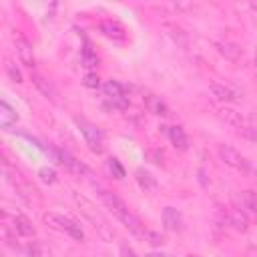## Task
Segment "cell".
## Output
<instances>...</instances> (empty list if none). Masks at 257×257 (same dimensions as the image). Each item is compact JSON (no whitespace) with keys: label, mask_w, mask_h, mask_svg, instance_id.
Returning <instances> with one entry per match:
<instances>
[{"label":"cell","mask_w":257,"mask_h":257,"mask_svg":"<svg viewBox=\"0 0 257 257\" xmlns=\"http://www.w3.org/2000/svg\"><path fill=\"white\" fill-rule=\"evenodd\" d=\"M44 221H46L48 225L56 227V229L66 231V233H68L72 239H76V241H82V239H84L82 229H80V227H78L74 221H70V219L62 217V215H56V213H46V215H44Z\"/></svg>","instance_id":"6da1fadb"},{"label":"cell","mask_w":257,"mask_h":257,"mask_svg":"<svg viewBox=\"0 0 257 257\" xmlns=\"http://www.w3.org/2000/svg\"><path fill=\"white\" fill-rule=\"evenodd\" d=\"M76 122H78V126H80V131H82V135H84L88 147H90L94 153H100V151H102V133L98 131L94 124L86 122L84 118H76Z\"/></svg>","instance_id":"7a4b0ae2"},{"label":"cell","mask_w":257,"mask_h":257,"mask_svg":"<svg viewBox=\"0 0 257 257\" xmlns=\"http://www.w3.org/2000/svg\"><path fill=\"white\" fill-rule=\"evenodd\" d=\"M14 48H16V54H18L20 62L32 68V66H34V50H32V42H30L28 38H24L22 34H18V36L14 38Z\"/></svg>","instance_id":"3957f363"},{"label":"cell","mask_w":257,"mask_h":257,"mask_svg":"<svg viewBox=\"0 0 257 257\" xmlns=\"http://www.w3.org/2000/svg\"><path fill=\"white\" fill-rule=\"evenodd\" d=\"M98 195H100V199L104 201V205L118 217V219H122L126 213H128V209H126V205H124V201L120 199V197H116L114 193H110V191H106V189H98Z\"/></svg>","instance_id":"277c9868"},{"label":"cell","mask_w":257,"mask_h":257,"mask_svg":"<svg viewBox=\"0 0 257 257\" xmlns=\"http://www.w3.org/2000/svg\"><path fill=\"white\" fill-rule=\"evenodd\" d=\"M219 157H221L229 167L243 169V171L249 167L247 161H245V157H243L239 151H235L233 147H229V145H221V147H219Z\"/></svg>","instance_id":"5b68a950"},{"label":"cell","mask_w":257,"mask_h":257,"mask_svg":"<svg viewBox=\"0 0 257 257\" xmlns=\"http://www.w3.org/2000/svg\"><path fill=\"white\" fill-rule=\"evenodd\" d=\"M211 92H213L215 98L225 100V102H231V100H239L241 98V92L235 86L225 84V82H213L211 84Z\"/></svg>","instance_id":"8992f818"},{"label":"cell","mask_w":257,"mask_h":257,"mask_svg":"<svg viewBox=\"0 0 257 257\" xmlns=\"http://www.w3.org/2000/svg\"><path fill=\"white\" fill-rule=\"evenodd\" d=\"M56 157H58V161L70 171V173H76V175H84V173H88V169H86V165L82 163V161H78L76 157H72L70 153H66V151H56Z\"/></svg>","instance_id":"52a82bcc"},{"label":"cell","mask_w":257,"mask_h":257,"mask_svg":"<svg viewBox=\"0 0 257 257\" xmlns=\"http://www.w3.org/2000/svg\"><path fill=\"white\" fill-rule=\"evenodd\" d=\"M145 106L149 108V112H153V114H157V116H167L171 110H169V106H167V102H163L159 96H155V94H147L145 96Z\"/></svg>","instance_id":"ba28073f"},{"label":"cell","mask_w":257,"mask_h":257,"mask_svg":"<svg viewBox=\"0 0 257 257\" xmlns=\"http://www.w3.org/2000/svg\"><path fill=\"white\" fill-rule=\"evenodd\" d=\"M100 30L104 32V36H108L112 40H124V28L116 20H102Z\"/></svg>","instance_id":"9c48e42d"},{"label":"cell","mask_w":257,"mask_h":257,"mask_svg":"<svg viewBox=\"0 0 257 257\" xmlns=\"http://www.w3.org/2000/svg\"><path fill=\"white\" fill-rule=\"evenodd\" d=\"M12 229H14V233H18V235H22V237L34 235V227H32L30 219L24 217V215H14V219H12Z\"/></svg>","instance_id":"30bf717a"},{"label":"cell","mask_w":257,"mask_h":257,"mask_svg":"<svg viewBox=\"0 0 257 257\" xmlns=\"http://www.w3.org/2000/svg\"><path fill=\"white\" fill-rule=\"evenodd\" d=\"M169 139L177 149H181V151L189 149V137L185 135V131L181 126H169Z\"/></svg>","instance_id":"8fae6325"},{"label":"cell","mask_w":257,"mask_h":257,"mask_svg":"<svg viewBox=\"0 0 257 257\" xmlns=\"http://www.w3.org/2000/svg\"><path fill=\"white\" fill-rule=\"evenodd\" d=\"M227 221H229V225H233L239 231H245L249 227V219L241 209H229L227 211Z\"/></svg>","instance_id":"7c38bea8"},{"label":"cell","mask_w":257,"mask_h":257,"mask_svg":"<svg viewBox=\"0 0 257 257\" xmlns=\"http://www.w3.org/2000/svg\"><path fill=\"white\" fill-rule=\"evenodd\" d=\"M163 225H165L167 229H171V231L181 229V215H179V211L173 209V207H167V209L163 211Z\"/></svg>","instance_id":"4fadbf2b"},{"label":"cell","mask_w":257,"mask_h":257,"mask_svg":"<svg viewBox=\"0 0 257 257\" xmlns=\"http://www.w3.org/2000/svg\"><path fill=\"white\" fill-rule=\"evenodd\" d=\"M16 118H18V114H16V110L8 102H0V122H2L4 128H8L10 124H14Z\"/></svg>","instance_id":"5bb4252c"},{"label":"cell","mask_w":257,"mask_h":257,"mask_svg":"<svg viewBox=\"0 0 257 257\" xmlns=\"http://www.w3.org/2000/svg\"><path fill=\"white\" fill-rule=\"evenodd\" d=\"M221 116H223L229 124H233V126H237V128H241V126L249 124V122H247V118H245V116H241V112H235V110H231V108H223V110H221Z\"/></svg>","instance_id":"9a60e30c"},{"label":"cell","mask_w":257,"mask_h":257,"mask_svg":"<svg viewBox=\"0 0 257 257\" xmlns=\"http://www.w3.org/2000/svg\"><path fill=\"white\" fill-rule=\"evenodd\" d=\"M217 48H219V52H221L225 58H229V60H237V58L241 56V48H239L237 44H233V42H219Z\"/></svg>","instance_id":"2e32d148"},{"label":"cell","mask_w":257,"mask_h":257,"mask_svg":"<svg viewBox=\"0 0 257 257\" xmlns=\"http://www.w3.org/2000/svg\"><path fill=\"white\" fill-rule=\"evenodd\" d=\"M102 88H104V94H106V98L126 96V90H124V86H122L120 82H116V80H106Z\"/></svg>","instance_id":"e0dca14e"},{"label":"cell","mask_w":257,"mask_h":257,"mask_svg":"<svg viewBox=\"0 0 257 257\" xmlns=\"http://www.w3.org/2000/svg\"><path fill=\"white\" fill-rule=\"evenodd\" d=\"M80 60H82V64H84L86 68H94V66L98 64V56H96V52H94L90 46H82V50H80Z\"/></svg>","instance_id":"ac0fdd59"},{"label":"cell","mask_w":257,"mask_h":257,"mask_svg":"<svg viewBox=\"0 0 257 257\" xmlns=\"http://www.w3.org/2000/svg\"><path fill=\"white\" fill-rule=\"evenodd\" d=\"M137 181H139V185L145 189V191H153L155 187H157V181H155V177L149 173V171H137Z\"/></svg>","instance_id":"d6986e66"},{"label":"cell","mask_w":257,"mask_h":257,"mask_svg":"<svg viewBox=\"0 0 257 257\" xmlns=\"http://www.w3.org/2000/svg\"><path fill=\"white\" fill-rule=\"evenodd\" d=\"M32 82L36 84V88H38L44 96H50V98H52V94H54V92H52V88H50L48 80H46L42 74H36V72H34V74H32Z\"/></svg>","instance_id":"ffe728a7"},{"label":"cell","mask_w":257,"mask_h":257,"mask_svg":"<svg viewBox=\"0 0 257 257\" xmlns=\"http://www.w3.org/2000/svg\"><path fill=\"white\" fill-rule=\"evenodd\" d=\"M106 169L110 171V175H112L114 179H122V177H124V169H122V165H120L116 159H108V161H106Z\"/></svg>","instance_id":"44dd1931"},{"label":"cell","mask_w":257,"mask_h":257,"mask_svg":"<svg viewBox=\"0 0 257 257\" xmlns=\"http://www.w3.org/2000/svg\"><path fill=\"white\" fill-rule=\"evenodd\" d=\"M243 203H245V207H247L251 213L257 215V193H255V191H245V193H243Z\"/></svg>","instance_id":"7402d4cb"},{"label":"cell","mask_w":257,"mask_h":257,"mask_svg":"<svg viewBox=\"0 0 257 257\" xmlns=\"http://www.w3.org/2000/svg\"><path fill=\"white\" fill-rule=\"evenodd\" d=\"M6 72H8V76H10L14 82H22V72L16 68V64H14L12 60H6Z\"/></svg>","instance_id":"603a6c76"},{"label":"cell","mask_w":257,"mask_h":257,"mask_svg":"<svg viewBox=\"0 0 257 257\" xmlns=\"http://www.w3.org/2000/svg\"><path fill=\"white\" fill-rule=\"evenodd\" d=\"M82 82H84L86 86H90V88H98L100 78H98V74H94V72H86L84 78H82Z\"/></svg>","instance_id":"cb8c5ba5"},{"label":"cell","mask_w":257,"mask_h":257,"mask_svg":"<svg viewBox=\"0 0 257 257\" xmlns=\"http://www.w3.org/2000/svg\"><path fill=\"white\" fill-rule=\"evenodd\" d=\"M40 179H42L44 183H54V181H56V173H54V169H48V167L40 169Z\"/></svg>","instance_id":"d4e9b609"},{"label":"cell","mask_w":257,"mask_h":257,"mask_svg":"<svg viewBox=\"0 0 257 257\" xmlns=\"http://www.w3.org/2000/svg\"><path fill=\"white\" fill-rule=\"evenodd\" d=\"M143 237H147L149 239V243H153V245H163V237L159 235V233H155V231H143Z\"/></svg>","instance_id":"484cf974"},{"label":"cell","mask_w":257,"mask_h":257,"mask_svg":"<svg viewBox=\"0 0 257 257\" xmlns=\"http://www.w3.org/2000/svg\"><path fill=\"white\" fill-rule=\"evenodd\" d=\"M120 257H139L128 245H120Z\"/></svg>","instance_id":"4316f807"},{"label":"cell","mask_w":257,"mask_h":257,"mask_svg":"<svg viewBox=\"0 0 257 257\" xmlns=\"http://www.w3.org/2000/svg\"><path fill=\"white\" fill-rule=\"evenodd\" d=\"M26 253H28V255H30V257H40V251H38V247H36V245H34V243H32V245H28V247H26Z\"/></svg>","instance_id":"83f0119b"},{"label":"cell","mask_w":257,"mask_h":257,"mask_svg":"<svg viewBox=\"0 0 257 257\" xmlns=\"http://www.w3.org/2000/svg\"><path fill=\"white\" fill-rule=\"evenodd\" d=\"M147 257H169V255H165V253H149Z\"/></svg>","instance_id":"f1b7e54d"},{"label":"cell","mask_w":257,"mask_h":257,"mask_svg":"<svg viewBox=\"0 0 257 257\" xmlns=\"http://www.w3.org/2000/svg\"><path fill=\"white\" fill-rule=\"evenodd\" d=\"M187 257H199V255H187Z\"/></svg>","instance_id":"f546056e"},{"label":"cell","mask_w":257,"mask_h":257,"mask_svg":"<svg viewBox=\"0 0 257 257\" xmlns=\"http://www.w3.org/2000/svg\"><path fill=\"white\" fill-rule=\"evenodd\" d=\"M255 126H257V122H255Z\"/></svg>","instance_id":"4dcf8cb0"},{"label":"cell","mask_w":257,"mask_h":257,"mask_svg":"<svg viewBox=\"0 0 257 257\" xmlns=\"http://www.w3.org/2000/svg\"><path fill=\"white\" fill-rule=\"evenodd\" d=\"M255 257H257V255H255Z\"/></svg>","instance_id":"1f68e13d"}]
</instances>
